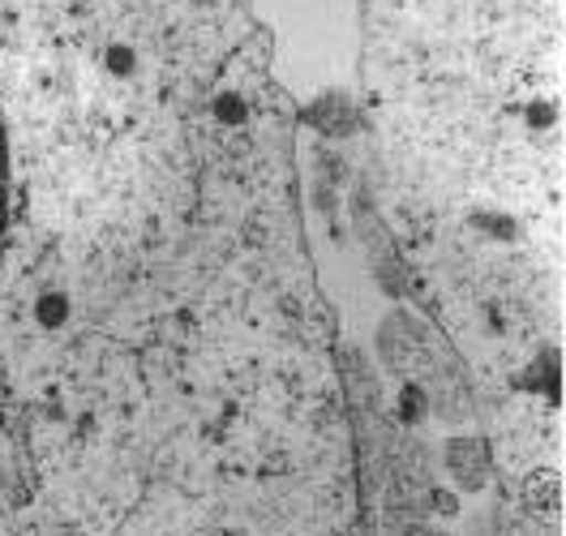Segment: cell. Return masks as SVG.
I'll return each instance as SVG.
<instances>
[{"label": "cell", "mask_w": 566, "mask_h": 536, "mask_svg": "<svg viewBox=\"0 0 566 536\" xmlns=\"http://www.w3.org/2000/svg\"><path fill=\"white\" fill-rule=\"evenodd\" d=\"M0 232H4V143H0Z\"/></svg>", "instance_id": "6da1fadb"}]
</instances>
